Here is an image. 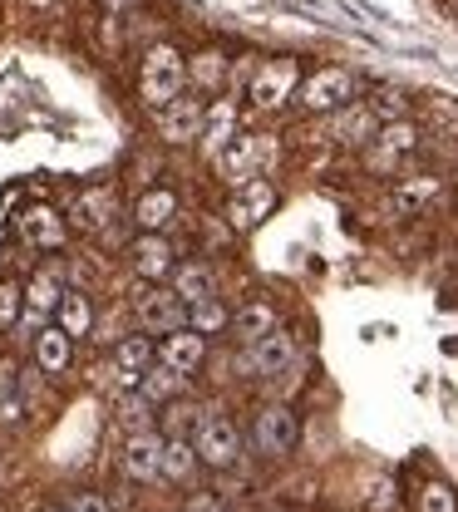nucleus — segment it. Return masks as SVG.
Here are the masks:
<instances>
[{
    "mask_svg": "<svg viewBox=\"0 0 458 512\" xmlns=\"http://www.w3.org/2000/svg\"><path fill=\"white\" fill-rule=\"evenodd\" d=\"M183 84H188V60H183V50H173V45H153L143 64H138V99H143V109H168L178 94H183Z\"/></svg>",
    "mask_w": 458,
    "mask_h": 512,
    "instance_id": "nucleus-1",
    "label": "nucleus"
},
{
    "mask_svg": "<svg viewBox=\"0 0 458 512\" xmlns=\"http://www.w3.org/2000/svg\"><path fill=\"white\" fill-rule=\"evenodd\" d=\"M291 104L301 109V114H340L345 104H355V79H350V69H316V74H306L301 84H296V94H291Z\"/></svg>",
    "mask_w": 458,
    "mask_h": 512,
    "instance_id": "nucleus-2",
    "label": "nucleus"
},
{
    "mask_svg": "<svg viewBox=\"0 0 458 512\" xmlns=\"http://www.w3.org/2000/svg\"><path fill=\"white\" fill-rule=\"evenodd\" d=\"M193 453H197V463H207V468H232V463L242 458L237 424H232L227 414H217V409H202V414H197Z\"/></svg>",
    "mask_w": 458,
    "mask_h": 512,
    "instance_id": "nucleus-3",
    "label": "nucleus"
},
{
    "mask_svg": "<svg viewBox=\"0 0 458 512\" xmlns=\"http://www.w3.org/2000/svg\"><path fill=\"white\" fill-rule=\"evenodd\" d=\"M296 84H301V64L291 60V55H276V60H262L252 69V84H247V99H252V109H281L291 94H296Z\"/></svg>",
    "mask_w": 458,
    "mask_h": 512,
    "instance_id": "nucleus-4",
    "label": "nucleus"
},
{
    "mask_svg": "<svg viewBox=\"0 0 458 512\" xmlns=\"http://www.w3.org/2000/svg\"><path fill=\"white\" fill-rule=\"evenodd\" d=\"M296 439H301V424H296V414L286 404H262L252 414V448L262 458H286L296 448Z\"/></svg>",
    "mask_w": 458,
    "mask_h": 512,
    "instance_id": "nucleus-5",
    "label": "nucleus"
},
{
    "mask_svg": "<svg viewBox=\"0 0 458 512\" xmlns=\"http://www.w3.org/2000/svg\"><path fill=\"white\" fill-rule=\"evenodd\" d=\"M419 148V128L409 124V119H399V124H380L375 128V138H370V148H365V163L375 168V173H394L399 168V158L404 153H414Z\"/></svg>",
    "mask_w": 458,
    "mask_h": 512,
    "instance_id": "nucleus-6",
    "label": "nucleus"
},
{
    "mask_svg": "<svg viewBox=\"0 0 458 512\" xmlns=\"http://www.w3.org/2000/svg\"><path fill=\"white\" fill-rule=\"evenodd\" d=\"M252 375H262V380H276V375H286L291 365H296V340H291V330H266L257 345H247V360H242Z\"/></svg>",
    "mask_w": 458,
    "mask_h": 512,
    "instance_id": "nucleus-7",
    "label": "nucleus"
},
{
    "mask_svg": "<svg viewBox=\"0 0 458 512\" xmlns=\"http://www.w3.org/2000/svg\"><path fill=\"white\" fill-rule=\"evenodd\" d=\"M138 325L143 330H153V335H173V330H183L188 325V306L168 291V286H148L143 296H138Z\"/></svg>",
    "mask_w": 458,
    "mask_h": 512,
    "instance_id": "nucleus-8",
    "label": "nucleus"
},
{
    "mask_svg": "<svg viewBox=\"0 0 458 512\" xmlns=\"http://www.w3.org/2000/svg\"><path fill=\"white\" fill-rule=\"evenodd\" d=\"M153 360H158V365H168L173 375H183V380H188L197 365L207 360V340H202V335H193V330L183 325V330L163 335V345H153Z\"/></svg>",
    "mask_w": 458,
    "mask_h": 512,
    "instance_id": "nucleus-9",
    "label": "nucleus"
},
{
    "mask_svg": "<svg viewBox=\"0 0 458 512\" xmlns=\"http://www.w3.org/2000/svg\"><path fill=\"white\" fill-rule=\"evenodd\" d=\"M124 478L133 483H153L158 478V463H163V434H153V429H138L124 439Z\"/></svg>",
    "mask_w": 458,
    "mask_h": 512,
    "instance_id": "nucleus-10",
    "label": "nucleus"
},
{
    "mask_svg": "<svg viewBox=\"0 0 458 512\" xmlns=\"http://www.w3.org/2000/svg\"><path fill=\"white\" fill-rule=\"evenodd\" d=\"M276 207V188L266 183V178H247L242 188L232 192V202H227V217H232V227H257L266 212Z\"/></svg>",
    "mask_w": 458,
    "mask_h": 512,
    "instance_id": "nucleus-11",
    "label": "nucleus"
},
{
    "mask_svg": "<svg viewBox=\"0 0 458 512\" xmlns=\"http://www.w3.org/2000/svg\"><path fill=\"white\" fill-rule=\"evenodd\" d=\"M173 217H178V192L173 188H148L138 192V202H133V227L138 232H168L173 227Z\"/></svg>",
    "mask_w": 458,
    "mask_h": 512,
    "instance_id": "nucleus-12",
    "label": "nucleus"
},
{
    "mask_svg": "<svg viewBox=\"0 0 458 512\" xmlns=\"http://www.w3.org/2000/svg\"><path fill=\"white\" fill-rule=\"evenodd\" d=\"M129 256H133V271H138L143 281L173 276V242L158 237V232H138V242L129 247Z\"/></svg>",
    "mask_w": 458,
    "mask_h": 512,
    "instance_id": "nucleus-13",
    "label": "nucleus"
},
{
    "mask_svg": "<svg viewBox=\"0 0 458 512\" xmlns=\"http://www.w3.org/2000/svg\"><path fill=\"white\" fill-rule=\"evenodd\" d=\"M158 133L168 143H193V138H202V104L188 99V94H178L168 109H158Z\"/></svg>",
    "mask_w": 458,
    "mask_h": 512,
    "instance_id": "nucleus-14",
    "label": "nucleus"
},
{
    "mask_svg": "<svg viewBox=\"0 0 458 512\" xmlns=\"http://www.w3.org/2000/svg\"><path fill=\"white\" fill-rule=\"evenodd\" d=\"M212 163H217V173H222L227 183L242 188L247 178H257V173H252V163H257V138H252V133H232V138L217 148Z\"/></svg>",
    "mask_w": 458,
    "mask_h": 512,
    "instance_id": "nucleus-15",
    "label": "nucleus"
},
{
    "mask_svg": "<svg viewBox=\"0 0 458 512\" xmlns=\"http://www.w3.org/2000/svg\"><path fill=\"white\" fill-rule=\"evenodd\" d=\"M183 306H197V301H207V296H217V281H212V266H202V261H183V266H173V286H168Z\"/></svg>",
    "mask_w": 458,
    "mask_h": 512,
    "instance_id": "nucleus-16",
    "label": "nucleus"
},
{
    "mask_svg": "<svg viewBox=\"0 0 458 512\" xmlns=\"http://www.w3.org/2000/svg\"><path fill=\"white\" fill-rule=\"evenodd\" d=\"M20 232H25V242L30 247H65V217L55 212V207H30L25 217H20Z\"/></svg>",
    "mask_w": 458,
    "mask_h": 512,
    "instance_id": "nucleus-17",
    "label": "nucleus"
},
{
    "mask_svg": "<svg viewBox=\"0 0 458 512\" xmlns=\"http://www.w3.org/2000/svg\"><path fill=\"white\" fill-rule=\"evenodd\" d=\"M69 360H74V340H69L60 325H45V330L35 335V365H40L45 375H65Z\"/></svg>",
    "mask_w": 458,
    "mask_h": 512,
    "instance_id": "nucleus-18",
    "label": "nucleus"
},
{
    "mask_svg": "<svg viewBox=\"0 0 458 512\" xmlns=\"http://www.w3.org/2000/svg\"><path fill=\"white\" fill-rule=\"evenodd\" d=\"M148 365H153V340H148V335L119 340V350H114V370H119V380L138 384L143 375H148Z\"/></svg>",
    "mask_w": 458,
    "mask_h": 512,
    "instance_id": "nucleus-19",
    "label": "nucleus"
},
{
    "mask_svg": "<svg viewBox=\"0 0 458 512\" xmlns=\"http://www.w3.org/2000/svg\"><path fill=\"white\" fill-rule=\"evenodd\" d=\"M109 217H114V197H109L104 188L79 192V197H74V207H69V222H74V227H84V232H99Z\"/></svg>",
    "mask_w": 458,
    "mask_h": 512,
    "instance_id": "nucleus-20",
    "label": "nucleus"
},
{
    "mask_svg": "<svg viewBox=\"0 0 458 512\" xmlns=\"http://www.w3.org/2000/svg\"><path fill=\"white\" fill-rule=\"evenodd\" d=\"M55 325L65 330L69 340L89 335V330H94V306H89V296H84V291H65L60 306H55Z\"/></svg>",
    "mask_w": 458,
    "mask_h": 512,
    "instance_id": "nucleus-21",
    "label": "nucleus"
},
{
    "mask_svg": "<svg viewBox=\"0 0 458 512\" xmlns=\"http://www.w3.org/2000/svg\"><path fill=\"white\" fill-rule=\"evenodd\" d=\"M232 133H237V104H232V99H217L212 109H202V143H207L212 158H217V148H222Z\"/></svg>",
    "mask_w": 458,
    "mask_h": 512,
    "instance_id": "nucleus-22",
    "label": "nucleus"
},
{
    "mask_svg": "<svg viewBox=\"0 0 458 512\" xmlns=\"http://www.w3.org/2000/svg\"><path fill=\"white\" fill-rule=\"evenodd\" d=\"M197 468V453H193V439H163V463H158V478L168 483H188Z\"/></svg>",
    "mask_w": 458,
    "mask_h": 512,
    "instance_id": "nucleus-23",
    "label": "nucleus"
},
{
    "mask_svg": "<svg viewBox=\"0 0 458 512\" xmlns=\"http://www.w3.org/2000/svg\"><path fill=\"white\" fill-rule=\"evenodd\" d=\"M232 330H237L247 345H257L266 330H276V311H271V301H247V306L232 316Z\"/></svg>",
    "mask_w": 458,
    "mask_h": 512,
    "instance_id": "nucleus-24",
    "label": "nucleus"
},
{
    "mask_svg": "<svg viewBox=\"0 0 458 512\" xmlns=\"http://www.w3.org/2000/svg\"><path fill=\"white\" fill-rule=\"evenodd\" d=\"M183 375H173L168 365H148V375L138 380V394L148 399V404H168V399H178L183 394Z\"/></svg>",
    "mask_w": 458,
    "mask_h": 512,
    "instance_id": "nucleus-25",
    "label": "nucleus"
},
{
    "mask_svg": "<svg viewBox=\"0 0 458 512\" xmlns=\"http://www.w3.org/2000/svg\"><path fill=\"white\" fill-rule=\"evenodd\" d=\"M375 119H370V109L365 104H345V114H340V124H335V138L340 143H350V148H360V143H370L375 138Z\"/></svg>",
    "mask_w": 458,
    "mask_h": 512,
    "instance_id": "nucleus-26",
    "label": "nucleus"
},
{
    "mask_svg": "<svg viewBox=\"0 0 458 512\" xmlns=\"http://www.w3.org/2000/svg\"><path fill=\"white\" fill-rule=\"evenodd\" d=\"M227 325H232V311H227L217 296H207V301L188 306V330L202 335V340H207V335H217V330H227Z\"/></svg>",
    "mask_w": 458,
    "mask_h": 512,
    "instance_id": "nucleus-27",
    "label": "nucleus"
},
{
    "mask_svg": "<svg viewBox=\"0 0 458 512\" xmlns=\"http://www.w3.org/2000/svg\"><path fill=\"white\" fill-rule=\"evenodd\" d=\"M60 296H65V286H60L50 271H40V276L25 286V311H35V316H50V311L60 306Z\"/></svg>",
    "mask_w": 458,
    "mask_h": 512,
    "instance_id": "nucleus-28",
    "label": "nucleus"
},
{
    "mask_svg": "<svg viewBox=\"0 0 458 512\" xmlns=\"http://www.w3.org/2000/svg\"><path fill=\"white\" fill-rule=\"evenodd\" d=\"M434 192H439V178H429V173H424V178H404V183L394 188V212H419Z\"/></svg>",
    "mask_w": 458,
    "mask_h": 512,
    "instance_id": "nucleus-29",
    "label": "nucleus"
},
{
    "mask_svg": "<svg viewBox=\"0 0 458 512\" xmlns=\"http://www.w3.org/2000/svg\"><path fill=\"white\" fill-rule=\"evenodd\" d=\"M414 512H458V493L444 478H429V483L414 493Z\"/></svg>",
    "mask_w": 458,
    "mask_h": 512,
    "instance_id": "nucleus-30",
    "label": "nucleus"
},
{
    "mask_svg": "<svg viewBox=\"0 0 458 512\" xmlns=\"http://www.w3.org/2000/svg\"><path fill=\"white\" fill-rule=\"evenodd\" d=\"M365 109H370V119H375V124H399V119L409 114V99H404L399 89H375Z\"/></svg>",
    "mask_w": 458,
    "mask_h": 512,
    "instance_id": "nucleus-31",
    "label": "nucleus"
},
{
    "mask_svg": "<svg viewBox=\"0 0 458 512\" xmlns=\"http://www.w3.org/2000/svg\"><path fill=\"white\" fill-rule=\"evenodd\" d=\"M188 79H193V84H202V89H217V84L227 79V60H222L217 50L193 55V60H188Z\"/></svg>",
    "mask_w": 458,
    "mask_h": 512,
    "instance_id": "nucleus-32",
    "label": "nucleus"
},
{
    "mask_svg": "<svg viewBox=\"0 0 458 512\" xmlns=\"http://www.w3.org/2000/svg\"><path fill=\"white\" fill-rule=\"evenodd\" d=\"M25 311V286L20 281H0V330H10Z\"/></svg>",
    "mask_w": 458,
    "mask_h": 512,
    "instance_id": "nucleus-33",
    "label": "nucleus"
},
{
    "mask_svg": "<svg viewBox=\"0 0 458 512\" xmlns=\"http://www.w3.org/2000/svg\"><path fill=\"white\" fill-rule=\"evenodd\" d=\"M124 424H133V434H138V429H148V399H143V394L124 399Z\"/></svg>",
    "mask_w": 458,
    "mask_h": 512,
    "instance_id": "nucleus-34",
    "label": "nucleus"
},
{
    "mask_svg": "<svg viewBox=\"0 0 458 512\" xmlns=\"http://www.w3.org/2000/svg\"><path fill=\"white\" fill-rule=\"evenodd\" d=\"M20 419H25V394H5V399H0V424L15 429Z\"/></svg>",
    "mask_w": 458,
    "mask_h": 512,
    "instance_id": "nucleus-35",
    "label": "nucleus"
},
{
    "mask_svg": "<svg viewBox=\"0 0 458 512\" xmlns=\"http://www.w3.org/2000/svg\"><path fill=\"white\" fill-rule=\"evenodd\" d=\"M65 512H114V508L104 503V493H74Z\"/></svg>",
    "mask_w": 458,
    "mask_h": 512,
    "instance_id": "nucleus-36",
    "label": "nucleus"
},
{
    "mask_svg": "<svg viewBox=\"0 0 458 512\" xmlns=\"http://www.w3.org/2000/svg\"><path fill=\"white\" fill-rule=\"evenodd\" d=\"M183 512H222V498H217V493H193V498L183 503Z\"/></svg>",
    "mask_w": 458,
    "mask_h": 512,
    "instance_id": "nucleus-37",
    "label": "nucleus"
},
{
    "mask_svg": "<svg viewBox=\"0 0 458 512\" xmlns=\"http://www.w3.org/2000/svg\"><path fill=\"white\" fill-rule=\"evenodd\" d=\"M20 370H15V360H0V399L5 394H20V380H15Z\"/></svg>",
    "mask_w": 458,
    "mask_h": 512,
    "instance_id": "nucleus-38",
    "label": "nucleus"
},
{
    "mask_svg": "<svg viewBox=\"0 0 458 512\" xmlns=\"http://www.w3.org/2000/svg\"><path fill=\"white\" fill-rule=\"evenodd\" d=\"M99 5H104V10H129L133 0H99Z\"/></svg>",
    "mask_w": 458,
    "mask_h": 512,
    "instance_id": "nucleus-39",
    "label": "nucleus"
},
{
    "mask_svg": "<svg viewBox=\"0 0 458 512\" xmlns=\"http://www.w3.org/2000/svg\"><path fill=\"white\" fill-rule=\"evenodd\" d=\"M30 5H35V10H50V5H60V0H30Z\"/></svg>",
    "mask_w": 458,
    "mask_h": 512,
    "instance_id": "nucleus-40",
    "label": "nucleus"
},
{
    "mask_svg": "<svg viewBox=\"0 0 458 512\" xmlns=\"http://www.w3.org/2000/svg\"><path fill=\"white\" fill-rule=\"evenodd\" d=\"M45 512H65V508H45Z\"/></svg>",
    "mask_w": 458,
    "mask_h": 512,
    "instance_id": "nucleus-41",
    "label": "nucleus"
},
{
    "mask_svg": "<svg viewBox=\"0 0 458 512\" xmlns=\"http://www.w3.org/2000/svg\"><path fill=\"white\" fill-rule=\"evenodd\" d=\"M276 512H281V508H276Z\"/></svg>",
    "mask_w": 458,
    "mask_h": 512,
    "instance_id": "nucleus-42",
    "label": "nucleus"
}]
</instances>
